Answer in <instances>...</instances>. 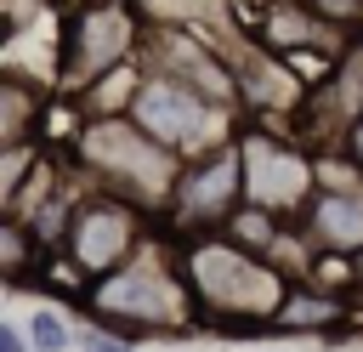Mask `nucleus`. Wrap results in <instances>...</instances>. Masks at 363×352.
Instances as JSON below:
<instances>
[{"label":"nucleus","mask_w":363,"mask_h":352,"mask_svg":"<svg viewBox=\"0 0 363 352\" xmlns=\"http://www.w3.org/2000/svg\"><path fill=\"white\" fill-rule=\"evenodd\" d=\"M136 119H142L159 142H187V136L204 125V108H199V97L182 91V85H147L142 102H136Z\"/></svg>","instance_id":"1"},{"label":"nucleus","mask_w":363,"mask_h":352,"mask_svg":"<svg viewBox=\"0 0 363 352\" xmlns=\"http://www.w3.org/2000/svg\"><path fill=\"white\" fill-rule=\"evenodd\" d=\"M312 221L323 227V238H335V244H357V238H363V199L329 193V199H318V216H312Z\"/></svg>","instance_id":"2"},{"label":"nucleus","mask_w":363,"mask_h":352,"mask_svg":"<svg viewBox=\"0 0 363 352\" xmlns=\"http://www.w3.org/2000/svg\"><path fill=\"white\" fill-rule=\"evenodd\" d=\"M233 176H238V165H233V153H221V159H210L187 187H182V204H221L227 193H233Z\"/></svg>","instance_id":"3"},{"label":"nucleus","mask_w":363,"mask_h":352,"mask_svg":"<svg viewBox=\"0 0 363 352\" xmlns=\"http://www.w3.org/2000/svg\"><path fill=\"white\" fill-rule=\"evenodd\" d=\"M34 341H40V346H68V329H62L51 312H40V318H34Z\"/></svg>","instance_id":"4"},{"label":"nucleus","mask_w":363,"mask_h":352,"mask_svg":"<svg viewBox=\"0 0 363 352\" xmlns=\"http://www.w3.org/2000/svg\"><path fill=\"white\" fill-rule=\"evenodd\" d=\"M0 352H23V335L17 329H0Z\"/></svg>","instance_id":"5"},{"label":"nucleus","mask_w":363,"mask_h":352,"mask_svg":"<svg viewBox=\"0 0 363 352\" xmlns=\"http://www.w3.org/2000/svg\"><path fill=\"white\" fill-rule=\"evenodd\" d=\"M85 352H125V346H113V341H102V335H85Z\"/></svg>","instance_id":"6"}]
</instances>
